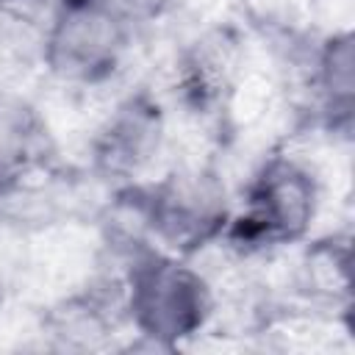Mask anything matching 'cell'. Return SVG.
<instances>
[{"instance_id": "cell-1", "label": "cell", "mask_w": 355, "mask_h": 355, "mask_svg": "<svg viewBox=\"0 0 355 355\" xmlns=\"http://www.w3.org/2000/svg\"><path fill=\"white\" fill-rule=\"evenodd\" d=\"M322 205L324 183L311 158L288 144L269 147L250 169L216 247L236 263L272 258L311 236Z\"/></svg>"}, {"instance_id": "cell-2", "label": "cell", "mask_w": 355, "mask_h": 355, "mask_svg": "<svg viewBox=\"0 0 355 355\" xmlns=\"http://www.w3.org/2000/svg\"><path fill=\"white\" fill-rule=\"evenodd\" d=\"M125 316L133 347L175 352L211 333L216 316V283L197 266L166 250H147L125 269Z\"/></svg>"}, {"instance_id": "cell-3", "label": "cell", "mask_w": 355, "mask_h": 355, "mask_svg": "<svg viewBox=\"0 0 355 355\" xmlns=\"http://www.w3.org/2000/svg\"><path fill=\"white\" fill-rule=\"evenodd\" d=\"M144 202L155 247L200 258L219 244L236 197L214 155H186L144 180Z\"/></svg>"}, {"instance_id": "cell-4", "label": "cell", "mask_w": 355, "mask_h": 355, "mask_svg": "<svg viewBox=\"0 0 355 355\" xmlns=\"http://www.w3.org/2000/svg\"><path fill=\"white\" fill-rule=\"evenodd\" d=\"M136 36L105 0H58L42 31V72L69 92L108 89L125 75Z\"/></svg>"}, {"instance_id": "cell-5", "label": "cell", "mask_w": 355, "mask_h": 355, "mask_svg": "<svg viewBox=\"0 0 355 355\" xmlns=\"http://www.w3.org/2000/svg\"><path fill=\"white\" fill-rule=\"evenodd\" d=\"M169 144V103L155 89L136 86L114 97L108 111L97 119L86 147V169L108 189L144 183L166 166Z\"/></svg>"}, {"instance_id": "cell-6", "label": "cell", "mask_w": 355, "mask_h": 355, "mask_svg": "<svg viewBox=\"0 0 355 355\" xmlns=\"http://www.w3.org/2000/svg\"><path fill=\"white\" fill-rule=\"evenodd\" d=\"M169 72L172 111H183L202 125H222L244 89L247 44L244 33L230 22H211L178 42Z\"/></svg>"}, {"instance_id": "cell-7", "label": "cell", "mask_w": 355, "mask_h": 355, "mask_svg": "<svg viewBox=\"0 0 355 355\" xmlns=\"http://www.w3.org/2000/svg\"><path fill=\"white\" fill-rule=\"evenodd\" d=\"M288 269V300L313 316L347 319L352 294H349V230H327L300 241Z\"/></svg>"}, {"instance_id": "cell-8", "label": "cell", "mask_w": 355, "mask_h": 355, "mask_svg": "<svg viewBox=\"0 0 355 355\" xmlns=\"http://www.w3.org/2000/svg\"><path fill=\"white\" fill-rule=\"evenodd\" d=\"M53 164L55 139L39 105L17 89H0V191Z\"/></svg>"}, {"instance_id": "cell-9", "label": "cell", "mask_w": 355, "mask_h": 355, "mask_svg": "<svg viewBox=\"0 0 355 355\" xmlns=\"http://www.w3.org/2000/svg\"><path fill=\"white\" fill-rule=\"evenodd\" d=\"M105 3L125 22H130L139 33L166 22L178 11V6H180V0H105Z\"/></svg>"}]
</instances>
